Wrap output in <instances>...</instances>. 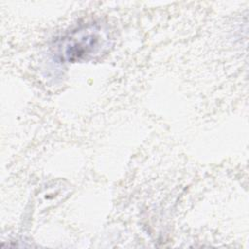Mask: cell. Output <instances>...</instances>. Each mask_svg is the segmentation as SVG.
I'll use <instances>...</instances> for the list:
<instances>
[{
	"mask_svg": "<svg viewBox=\"0 0 249 249\" xmlns=\"http://www.w3.org/2000/svg\"><path fill=\"white\" fill-rule=\"evenodd\" d=\"M106 37L100 26L88 24L77 28L57 42L56 49L60 58L75 62L97 54L105 47Z\"/></svg>",
	"mask_w": 249,
	"mask_h": 249,
	"instance_id": "6da1fadb",
	"label": "cell"
}]
</instances>
